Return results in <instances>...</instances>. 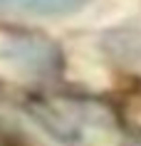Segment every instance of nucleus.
I'll list each match as a JSON object with an SVG mask.
<instances>
[{"mask_svg":"<svg viewBox=\"0 0 141 146\" xmlns=\"http://www.w3.org/2000/svg\"><path fill=\"white\" fill-rule=\"evenodd\" d=\"M55 62L57 50L47 40L32 35H0V72L8 77L45 74Z\"/></svg>","mask_w":141,"mask_h":146,"instance_id":"f257e3e1","label":"nucleus"},{"mask_svg":"<svg viewBox=\"0 0 141 146\" xmlns=\"http://www.w3.org/2000/svg\"><path fill=\"white\" fill-rule=\"evenodd\" d=\"M87 3L89 0H0V10L23 15H70Z\"/></svg>","mask_w":141,"mask_h":146,"instance_id":"f03ea898","label":"nucleus"}]
</instances>
